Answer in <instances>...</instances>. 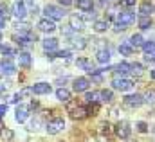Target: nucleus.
I'll return each mask as SVG.
<instances>
[{"label": "nucleus", "mask_w": 155, "mask_h": 142, "mask_svg": "<svg viewBox=\"0 0 155 142\" xmlns=\"http://www.w3.org/2000/svg\"><path fill=\"white\" fill-rule=\"evenodd\" d=\"M134 20H135V15L134 13H130V11H123V13H119L116 16V33H121V31H124L130 24H134Z\"/></svg>", "instance_id": "obj_1"}, {"label": "nucleus", "mask_w": 155, "mask_h": 142, "mask_svg": "<svg viewBox=\"0 0 155 142\" xmlns=\"http://www.w3.org/2000/svg\"><path fill=\"white\" fill-rule=\"evenodd\" d=\"M69 113H71V117L74 121H81V119H85L88 115V110H87V106H83L79 103H71L69 105Z\"/></svg>", "instance_id": "obj_2"}, {"label": "nucleus", "mask_w": 155, "mask_h": 142, "mask_svg": "<svg viewBox=\"0 0 155 142\" xmlns=\"http://www.w3.org/2000/svg\"><path fill=\"white\" fill-rule=\"evenodd\" d=\"M43 13H45V16L49 18V20H63V16H65V11L61 9V7H58V5H52V4H49V5H45V9H43Z\"/></svg>", "instance_id": "obj_3"}, {"label": "nucleus", "mask_w": 155, "mask_h": 142, "mask_svg": "<svg viewBox=\"0 0 155 142\" xmlns=\"http://www.w3.org/2000/svg\"><path fill=\"white\" fill-rule=\"evenodd\" d=\"M63 128H65V121L61 117H56V119L47 122V133L49 135H58L60 131H63Z\"/></svg>", "instance_id": "obj_4"}, {"label": "nucleus", "mask_w": 155, "mask_h": 142, "mask_svg": "<svg viewBox=\"0 0 155 142\" xmlns=\"http://www.w3.org/2000/svg\"><path fill=\"white\" fill-rule=\"evenodd\" d=\"M144 103V99H143V95L141 94H132V95H126L124 99H123V105L126 108H139L141 105Z\"/></svg>", "instance_id": "obj_5"}, {"label": "nucleus", "mask_w": 155, "mask_h": 142, "mask_svg": "<svg viewBox=\"0 0 155 142\" xmlns=\"http://www.w3.org/2000/svg\"><path fill=\"white\" fill-rule=\"evenodd\" d=\"M112 86H114L116 90H121V92H128V90L134 88V81H130V79H126V77H116V79L112 81Z\"/></svg>", "instance_id": "obj_6"}, {"label": "nucleus", "mask_w": 155, "mask_h": 142, "mask_svg": "<svg viewBox=\"0 0 155 142\" xmlns=\"http://www.w3.org/2000/svg\"><path fill=\"white\" fill-rule=\"evenodd\" d=\"M15 72H16V67H15V63H13L11 58L0 61V76H13Z\"/></svg>", "instance_id": "obj_7"}, {"label": "nucleus", "mask_w": 155, "mask_h": 142, "mask_svg": "<svg viewBox=\"0 0 155 142\" xmlns=\"http://www.w3.org/2000/svg\"><path fill=\"white\" fill-rule=\"evenodd\" d=\"M116 133H117V137H121V139H128L130 133H132V128H130V124L126 121H121L116 128Z\"/></svg>", "instance_id": "obj_8"}, {"label": "nucleus", "mask_w": 155, "mask_h": 142, "mask_svg": "<svg viewBox=\"0 0 155 142\" xmlns=\"http://www.w3.org/2000/svg\"><path fill=\"white\" fill-rule=\"evenodd\" d=\"M11 13H13V15H15L18 20H24V18L27 16V7H25V4H20V2H16V4L13 5Z\"/></svg>", "instance_id": "obj_9"}, {"label": "nucleus", "mask_w": 155, "mask_h": 142, "mask_svg": "<svg viewBox=\"0 0 155 142\" xmlns=\"http://www.w3.org/2000/svg\"><path fill=\"white\" fill-rule=\"evenodd\" d=\"M38 29L41 31V33H54V31H56V25H54L52 20L43 18V20H40L38 22Z\"/></svg>", "instance_id": "obj_10"}, {"label": "nucleus", "mask_w": 155, "mask_h": 142, "mask_svg": "<svg viewBox=\"0 0 155 142\" xmlns=\"http://www.w3.org/2000/svg\"><path fill=\"white\" fill-rule=\"evenodd\" d=\"M90 86V81L87 77H76L74 79V92H87Z\"/></svg>", "instance_id": "obj_11"}, {"label": "nucleus", "mask_w": 155, "mask_h": 142, "mask_svg": "<svg viewBox=\"0 0 155 142\" xmlns=\"http://www.w3.org/2000/svg\"><path fill=\"white\" fill-rule=\"evenodd\" d=\"M33 94H38V95H43V94H49L51 92V85L49 83H36L31 86Z\"/></svg>", "instance_id": "obj_12"}, {"label": "nucleus", "mask_w": 155, "mask_h": 142, "mask_svg": "<svg viewBox=\"0 0 155 142\" xmlns=\"http://www.w3.org/2000/svg\"><path fill=\"white\" fill-rule=\"evenodd\" d=\"M69 22H71V29H72V31H81V29L85 27L83 18H79L78 15H72V16L69 18Z\"/></svg>", "instance_id": "obj_13"}, {"label": "nucleus", "mask_w": 155, "mask_h": 142, "mask_svg": "<svg viewBox=\"0 0 155 142\" xmlns=\"http://www.w3.org/2000/svg\"><path fill=\"white\" fill-rule=\"evenodd\" d=\"M29 117V108L27 106H18L16 111H15V119L18 122H25V119Z\"/></svg>", "instance_id": "obj_14"}, {"label": "nucleus", "mask_w": 155, "mask_h": 142, "mask_svg": "<svg viewBox=\"0 0 155 142\" xmlns=\"http://www.w3.org/2000/svg\"><path fill=\"white\" fill-rule=\"evenodd\" d=\"M153 11H155V7L150 2H143L141 7H139V13H141V16H144V18H150V15H152Z\"/></svg>", "instance_id": "obj_15"}, {"label": "nucleus", "mask_w": 155, "mask_h": 142, "mask_svg": "<svg viewBox=\"0 0 155 142\" xmlns=\"http://www.w3.org/2000/svg\"><path fill=\"white\" fill-rule=\"evenodd\" d=\"M43 49H45V52L56 50V49H58V40H56V38H45V40H43Z\"/></svg>", "instance_id": "obj_16"}, {"label": "nucleus", "mask_w": 155, "mask_h": 142, "mask_svg": "<svg viewBox=\"0 0 155 142\" xmlns=\"http://www.w3.org/2000/svg\"><path fill=\"white\" fill-rule=\"evenodd\" d=\"M18 63H20V67L29 69L31 67V54L29 52H20L18 54Z\"/></svg>", "instance_id": "obj_17"}, {"label": "nucleus", "mask_w": 155, "mask_h": 142, "mask_svg": "<svg viewBox=\"0 0 155 142\" xmlns=\"http://www.w3.org/2000/svg\"><path fill=\"white\" fill-rule=\"evenodd\" d=\"M114 72L117 74V77L121 76V77H124L126 74H130V63H119L114 67Z\"/></svg>", "instance_id": "obj_18"}, {"label": "nucleus", "mask_w": 155, "mask_h": 142, "mask_svg": "<svg viewBox=\"0 0 155 142\" xmlns=\"http://www.w3.org/2000/svg\"><path fill=\"white\" fill-rule=\"evenodd\" d=\"M108 27H110V24H108L107 20H97V22L94 24V31H96V33H107Z\"/></svg>", "instance_id": "obj_19"}, {"label": "nucleus", "mask_w": 155, "mask_h": 142, "mask_svg": "<svg viewBox=\"0 0 155 142\" xmlns=\"http://www.w3.org/2000/svg\"><path fill=\"white\" fill-rule=\"evenodd\" d=\"M96 60H97L99 63H108V61H110V52H108V49H101V50H97Z\"/></svg>", "instance_id": "obj_20"}, {"label": "nucleus", "mask_w": 155, "mask_h": 142, "mask_svg": "<svg viewBox=\"0 0 155 142\" xmlns=\"http://www.w3.org/2000/svg\"><path fill=\"white\" fill-rule=\"evenodd\" d=\"M78 7L85 13H90L94 9V2L92 0H78Z\"/></svg>", "instance_id": "obj_21"}, {"label": "nucleus", "mask_w": 155, "mask_h": 142, "mask_svg": "<svg viewBox=\"0 0 155 142\" xmlns=\"http://www.w3.org/2000/svg\"><path fill=\"white\" fill-rule=\"evenodd\" d=\"M71 38V43L76 47V49H85L87 47V40L81 38V36H69Z\"/></svg>", "instance_id": "obj_22"}, {"label": "nucleus", "mask_w": 155, "mask_h": 142, "mask_svg": "<svg viewBox=\"0 0 155 142\" xmlns=\"http://www.w3.org/2000/svg\"><path fill=\"white\" fill-rule=\"evenodd\" d=\"M56 97H58L60 101L67 103V101L71 99V92H69L67 88H58V90H56Z\"/></svg>", "instance_id": "obj_23"}, {"label": "nucleus", "mask_w": 155, "mask_h": 142, "mask_svg": "<svg viewBox=\"0 0 155 142\" xmlns=\"http://www.w3.org/2000/svg\"><path fill=\"white\" fill-rule=\"evenodd\" d=\"M112 99H114V92H112V90H101V92H99V101L110 103Z\"/></svg>", "instance_id": "obj_24"}, {"label": "nucleus", "mask_w": 155, "mask_h": 142, "mask_svg": "<svg viewBox=\"0 0 155 142\" xmlns=\"http://www.w3.org/2000/svg\"><path fill=\"white\" fill-rule=\"evenodd\" d=\"M128 43L132 45V49H134V47L137 49V47H141V45H143V36H141V34H134L130 40H128Z\"/></svg>", "instance_id": "obj_25"}, {"label": "nucleus", "mask_w": 155, "mask_h": 142, "mask_svg": "<svg viewBox=\"0 0 155 142\" xmlns=\"http://www.w3.org/2000/svg\"><path fill=\"white\" fill-rule=\"evenodd\" d=\"M143 50H144L148 56H153L155 54V41H146V43H143Z\"/></svg>", "instance_id": "obj_26"}, {"label": "nucleus", "mask_w": 155, "mask_h": 142, "mask_svg": "<svg viewBox=\"0 0 155 142\" xmlns=\"http://www.w3.org/2000/svg\"><path fill=\"white\" fill-rule=\"evenodd\" d=\"M119 52H121L123 56H130V54L134 52V49H132L130 43H121V45H119Z\"/></svg>", "instance_id": "obj_27"}, {"label": "nucleus", "mask_w": 155, "mask_h": 142, "mask_svg": "<svg viewBox=\"0 0 155 142\" xmlns=\"http://www.w3.org/2000/svg\"><path fill=\"white\" fill-rule=\"evenodd\" d=\"M130 74H134V76H143V65H141V63H132V65H130Z\"/></svg>", "instance_id": "obj_28"}, {"label": "nucleus", "mask_w": 155, "mask_h": 142, "mask_svg": "<svg viewBox=\"0 0 155 142\" xmlns=\"http://www.w3.org/2000/svg\"><path fill=\"white\" fill-rule=\"evenodd\" d=\"M15 40H16V43H18L20 47H25V49H27V47H31V41H29L25 36H22V34H20V36H15Z\"/></svg>", "instance_id": "obj_29"}, {"label": "nucleus", "mask_w": 155, "mask_h": 142, "mask_svg": "<svg viewBox=\"0 0 155 142\" xmlns=\"http://www.w3.org/2000/svg\"><path fill=\"white\" fill-rule=\"evenodd\" d=\"M139 27H141V29H144V31H146V29H150V27H152V20H150V18L141 16V18H139Z\"/></svg>", "instance_id": "obj_30"}, {"label": "nucleus", "mask_w": 155, "mask_h": 142, "mask_svg": "<svg viewBox=\"0 0 155 142\" xmlns=\"http://www.w3.org/2000/svg\"><path fill=\"white\" fill-rule=\"evenodd\" d=\"M85 99H87L88 103H97V101H99V92H88V94L85 95Z\"/></svg>", "instance_id": "obj_31"}, {"label": "nucleus", "mask_w": 155, "mask_h": 142, "mask_svg": "<svg viewBox=\"0 0 155 142\" xmlns=\"http://www.w3.org/2000/svg\"><path fill=\"white\" fill-rule=\"evenodd\" d=\"M101 133H103L105 137H108V135H112V133H114V128H112L108 122H105V124H101Z\"/></svg>", "instance_id": "obj_32"}, {"label": "nucleus", "mask_w": 155, "mask_h": 142, "mask_svg": "<svg viewBox=\"0 0 155 142\" xmlns=\"http://www.w3.org/2000/svg\"><path fill=\"white\" fill-rule=\"evenodd\" d=\"M143 99H144L146 103H152V105H153L155 103V90H148V92L143 95Z\"/></svg>", "instance_id": "obj_33"}, {"label": "nucleus", "mask_w": 155, "mask_h": 142, "mask_svg": "<svg viewBox=\"0 0 155 142\" xmlns=\"http://www.w3.org/2000/svg\"><path fill=\"white\" fill-rule=\"evenodd\" d=\"M0 52H2V54H7V56H15V54H16L15 49H11L9 45H0Z\"/></svg>", "instance_id": "obj_34"}, {"label": "nucleus", "mask_w": 155, "mask_h": 142, "mask_svg": "<svg viewBox=\"0 0 155 142\" xmlns=\"http://www.w3.org/2000/svg\"><path fill=\"white\" fill-rule=\"evenodd\" d=\"M9 15H11V9H9V7H7L5 4H0V16H2L4 20H5V18H7Z\"/></svg>", "instance_id": "obj_35"}, {"label": "nucleus", "mask_w": 155, "mask_h": 142, "mask_svg": "<svg viewBox=\"0 0 155 142\" xmlns=\"http://www.w3.org/2000/svg\"><path fill=\"white\" fill-rule=\"evenodd\" d=\"M87 110H88V115H96V113H97V110H99V105H97V103H92Z\"/></svg>", "instance_id": "obj_36"}, {"label": "nucleus", "mask_w": 155, "mask_h": 142, "mask_svg": "<svg viewBox=\"0 0 155 142\" xmlns=\"http://www.w3.org/2000/svg\"><path fill=\"white\" fill-rule=\"evenodd\" d=\"M56 58H61V60H69L71 58V50H61L56 54Z\"/></svg>", "instance_id": "obj_37"}, {"label": "nucleus", "mask_w": 155, "mask_h": 142, "mask_svg": "<svg viewBox=\"0 0 155 142\" xmlns=\"http://www.w3.org/2000/svg\"><path fill=\"white\" fill-rule=\"evenodd\" d=\"M137 130H139L141 133H146V131H148V124H146V122H137Z\"/></svg>", "instance_id": "obj_38"}, {"label": "nucleus", "mask_w": 155, "mask_h": 142, "mask_svg": "<svg viewBox=\"0 0 155 142\" xmlns=\"http://www.w3.org/2000/svg\"><path fill=\"white\" fill-rule=\"evenodd\" d=\"M119 0H101V5H105V7H108V5H116Z\"/></svg>", "instance_id": "obj_39"}, {"label": "nucleus", "mask_w": 155, "mask_h": 142, "mask_svg": "<svg viewBox=\"0 0 155 142\" xmlns=\"http://www.w3.org/2000/svg\"><path fill=\"white\" fill-rule=\"evenodd\" d=\"M31 94H33V90H31V88H24L18 95H20V97H27V95H31Z\"/></svg>", "instance_id": "obj_40"}, {"label": "nucleus", "mask_w": 155, "mask_h": 142, "mask_svg": "<svg viewBox=\"0 0 155 142\" xmlns=\"http://www.w3.org/2000/svg\"><path fill=\"white\" fill-rule=\"evenodd\" d=\"M123 5H126V7H132V5H135V0H119Z\"/></svg>", "instance_id": "obj_41"}, {"label": "nucleus", "mask_w": 155, "mask_h": 142, "mask_svg": "<svg viewBox=\"0 0 155 142\" xmlns=\"http://www.w3.org/2000/svg\"><path fill=\"white\" fill-rule=\"evenodd\" d=\"M88 142H112L110 139H107V137H103V139H90Z\"/></svg>", "instance_id": "obj_42"}, {"label": "nucleus", "mask_w": 155, "mask_h": 142, "mask_svg": "<svg viewBox=\"0 0 155 142\" xmlns=\"http://www.w3.org/2000/svg\"><path fill=\"white\" fill-rule=\"evenodd\" d=\"M2 135H4V139H13V131H2Z\"/></svg>", "instance_id": "obj_43"}, {"label": "nucleus", "mask_w": 155, "mask_h": 142, "mask_svg": "<svg viewBox=\"0 0 155 142\" xmlns=\"http://www.w3.org/2000/svg\"><path fill=\"white\" fill-rule=\"evenodd\" d=\"M61 5H65V7H69V5H72V0H58Z\"/></svg>", "instance_id": "obj_44"}, {"label": "nucleus", "mask_w": 155, "mask_h": 142, "mask_svg": "<svg viewBox=\"0 0 155 142\" xmlns=\"http://www.w3.org/2000/svg\"><path fill=\"white\" fill-rule=\"evenodd\" d=\"M5 111H7V105H0V117H2Z\"/></svg>", "instance_id": "obj_45"}, {"label": "nucleus", "mask_w": 155, "mask_h": 142, "mask_svg": "<svg viewBox=\"0 0 155 142\" xmlns=\"http://www.w3.org/2000/svg\"><path fill=\"white\" fill-rule=\"evenodd\" d=\"M4 25H5V20H4V18H2V16H0V29H2V27H4Z\"/></svg>", "instance_id": "obj_46"}, {"label": "nucleus", "mask_w": 155, "mask_h": 142, "mask_svg": "<svg viewBox=\"0 0 155 142\" xmlns=\"http://www.w3.org/2000/svg\"><path fill=\"white\" fill-rule=\"evenodd\" d=\"M5 92V85H0V94H4Z\"/></svg>", "instance_id": "obj_47"}, {"label": "nucleus", "mask_w": 155, "mask_h": 142, "mask_svg": "<svg viewBox=\"0 0 155 142\" xmlns=\"http://www.w3.org/2000/svg\"><path fill=\"white\" fill-rule=\"evenodd\" d=\"M2 128H4V124H2V117H0V131H2Z\"/></svg>", "instance_id": "obj_48"}, {"label": "nucleus", "mask_w": 155, "mask_h": 142, "mask_svg": "<svg viewBox=\"0 0 155 142\" xmlns=\"http://www.w3.org/2000/svg\"><path fill=\"white\" fill-rule=\"evenodd\" d=\"M152 79H155V70H152Z\"/></svg>", "instance_id": "obj_49"}]
</instances>
